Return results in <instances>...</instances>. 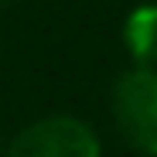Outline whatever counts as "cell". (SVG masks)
I'll return each instance as SVG.
<instances>
[{"instance_id": "6da1fadb", "label": "cell", "mask_w": 157, "mask_h": 157, "mask_svg": "<svg viewBox=\"0 0 157 157\" xmlns=\"http://www.w3.org/2000/svg\"><path fill=\"white\" fill-rule=\"evenodd\" d=\"M113 109L130 147L157 157V72L140 65L120 75L113 89Z\"/></svg>"}, {"instance_id": "7a4b0ae2", "label": "cell", "mask_w": 157, "mask_h": 157, "mask_svg": "<svg viewBox=\"0 0 157 157\" xmlns=\"http://www.w3.org/2000/svg\"><path fill=\"white\" fill-rule=\"evenodd\" d=\"M7 157H99V140L75 116H48L24 130Z\"/></svg>"}, {"instance_id": "3957f363", "label": "cell", "mask_w": 157, "mask_h": 157, "mask_svg": "<svg viewBox=\"0 0 157 157\" xmlns=\"http://www.w3.org/2000/svg\"><path fill=\"white\" fill-rule=\"evenodd\" d=\"M123 41H126V51L140 65L157 62V4L133 7V14L123 21Z\"/></svg>"}, {"instance_id": "277c9868", "label": "cell", "mask_w": 157, "mask_h": 157, "mask_svg": "<svg viewBox=\"0 0 157 157\" xmlns=\"http://www.w3.org/2000/svg\"><path fill=\"white\" fill-rule=\"evenodd\" d=\"M0 4H4V0H0Z\"/></svg>"}]
</instances>
